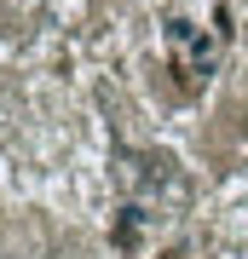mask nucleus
Here are the masks:
<instances>
[{
    "instance_id": "f257e3e1",
    "label": "nucleus",
    "mask_w": 248,
    "mask_h": 259,
    "mask_svg": "<svg viewBox=\"0 0 248 259\" xmlns=\"http://www.w3.org/2000/svg\"><path fill=\"white\" fill-rule=\"evenodd\" d=\"M231 40V6L225 0H167L162 12V47L179 93H202L220 69V52Z\"/></svg>"
},
{
    "instance_id": "f03ea898",
    "label": "nucleus",
    "mask_w": 248,
    "mask_h": 259,
    "mask_svg": "<svg viewBox=\"0 0 248 259\" xmlns=\"http://www.w3.org/2000/svg\"><path fill=\"white\" fill-rule=\"evenodd\" d=\"M121 185H127L133 202H145V207H162L167 196L173 202H185V179L173 173V161L167 156H121Z\"/></svg>"
},
{
    "instance_id": "7ed1b4c3",
    "label": "nucleus",
    "mask_w": 248,
    "mask_h": 259,
    "mask_svg": "<svg viewBox=\"0 0 248 259\" xmlns=\"http://www.w3.org/2000/svg\"><path fill=\"white\" fill-rule=\"evenodd\" d=\"M156 219V207H145V202H133L127 196V207L116 213V225H110V242L121 253H138V242H145V225Z\"/></svg>"
},
{
    "instance_id": "20e7f679",
    "label": "nucleus",
    "mask_w": 248,
    "mask_h": 259,
    "mask_svg": "<svg viewBox=\"0 0 248 259\" xmlns=\"http://www.w3.org/2000/svg\"><path fill=\"white\" fill-rule=\"evenodd\" d=\"M162 259H185V253H179V248H173V253H162Z\"/></svg>"
}]
</instances>
